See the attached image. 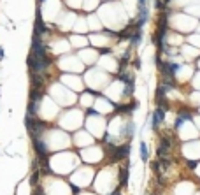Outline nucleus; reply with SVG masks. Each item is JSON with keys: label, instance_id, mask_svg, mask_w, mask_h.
I'll return each mask as SVG.
<instances>
[{"label": "nucleus", "instance_id": "obj_1", "mask_svg": "<svg viewBox=\"0 0 200 195\" xmlns=\"http://www.w3.org/2000/svg\"><path fill=\"white\" fill-rule=\"evenodd\" d=\"M197 25H198V20L184 13H176L174 16L169 14V27L174 28L177 34H193L197 32Z\"/></svg>", "mask_w": 200, "mask_h": 195}, {"label": "nucleus", "instance_id": "obj_2", "mask_svg": "<svg viewBox=\"0 0 200 195\" xmlns=\"http://www.w3.org/2000/svg\"><path fill=\"white\" fill-rule=\"evenodd\" d=\"M86 83H88V88L91 91H100L104 90V88H107V84L112 81V74H109V72H105V70L102 69H88L86 70Z\"/></svg>", "mask_w": 200, "mask_h": 195}, {"label": "nucleus", "instance_id": "obj_3", "mask_svg": "<svg viewBox=\"0 0 200 195\" xmlns=\"http://www.w3.org/2000/svg\"><path fill=\"white\" fill-rule=\"evenodd\" d=\"M181 153L186 160H200V139L184 141L181 144Z\"/></svg>", "mask_w": 200, "mask_h": 195}, {"label": "nucleus", "instance_id": "obj_4", "mask_svg": "<svg viewBox=\"0 0 200 195\" xmlns=\"http://www.w3.org/2000/svg\"><path fill=\"white\" fill-rule=\"evenodd\" d=\"M167 109L165 107H155V111L149 112V123L153 132H160V128L165 125V118H167Z\"/></svg>", "mask_w": 200, "mask_h": 195}, {"label": "nucleus", "instance_id": "obj_5", "mask_svg": "<svg viewBox=\"0 0 200 195\" xmlns=\"http://www.w3.org/2000/svg\"><path fill=\"white\" fill-rule=\"evenodd\" d=\"M179 56L184 58L188 63H193L200 56V49L193 48V46H190L188 42H184V44H181V48H179Z\"/></svg>", "mask_w": 200, "mask_h": 195}, {"label": "nucleus", "instance_id": "obj_6", "mask_svg": "<svg viewBox=\"0 0 200 195\" xmlns=\"http://www.w3.org/2000/svg\"><path fill=\"white\" fill-rule=\"evenodd\" d=\"M32 148L35 151V156H46L49 155V149H48V144L42 137H32Z\"/></svg>", "mask_w": 200, "mask_h": 195}, {"label": "nucleus", "instance_id": "obj_7", "mask_svg": "<svg viewBox=\"0 0 200 195\" xmlns=\"http://www.w3.org/2000/svg\"><path fill=\"white\" fill-rule=\"evenodd\" d=\"M28 76H30V84H32V88H37V90H44V88H46V74L28 72Z\"/></svg>", "mask_w": 200, "mask_h": 195}, {"label": "nucleus", "instance_id": "obj_8", "mask_svg": "<svg viewBox=\"0 0 200 195\" xmlns=\"http://www.w3.org/2000/svg\"><path fill=\"white\" fill-rule=\"evenodd\" d=\"M128 160H127V164L123 165V167H118V183H120V186L121 188H125L127 185H128Z\"/></svg>", "mask_w": 200, "mask_h": 195}, {"label": "nucleus", "instance_id": "obj_9", "mask_svg": "<svg viewBox=\"0 0 200 195\" xmlns=\"http://www.w3.org/2000/svg\"><path fill=\"white\" fill-rule=\"evenodd\" d=\"M186 42H188L190 46H193V48L200 49V34H198V32L188 34V37H186Z\"/></svg>", "mask_w": 200, "mask_h": 195}, {"label": "nucleus", "instance_id": "obj_10", "mask_svg": "<svg viewBox=\"0 0 200 195\" xmlns=\"http://www.w3.org/2000/svg\"><path fill=\"white\" fill-rule=\"evenodd\" d=\"M139 153H141V160L142 162L149 160V149H148L146 141H141V142H139Z\"/></svg>", "mask_w": 200, "mask_h": 195}, {"label": "nucleus", "instance_id": "obj_11", "mask_svg": "<svg viewBox=\"0 0 200 195\" xmlns=\"http://www.w3.org/2000/svg\"><path fill=\"white\" fill-rule=\"evenodd\" d=\"M186 13H190V16H193V18H200V2L195 6L186 7Z\"/></svg>", "mask_w": 200, "mask_h": 195}, {"label": "nucleus", "instance_id": "obj_12", "mask_svg": "<svg viewBox=\"0 0 200 195\" xmlns=\"http://www.w3.org/2000/svg\"><path fill=\"white\" fill-rule=\"evenodd\" d=\"M39 178H41V171H39V169L32 171V176H30V185H32V186H37V185H39Z\"/></svg>", "mask_w": 200, "mask_h": 195}, {"label": "nucleus", "instance_id": "obj_13", "mask_svg": "<svg viewBox=\"0 0 200 195\" xmlns=\"http://www.w3.org/2000/svg\"><path fill=\"white\" fill-rule=\"evenodd\" d=\"M69 186H70V190H72V193H74V195H79V192H81L79 186H76L74 183H69Z\"/></svg>", "mask_w": 200, "mask_h": 195}, {"label": "nucleus", "instance_id": "obj_14", "mask_svg": "<svg viewBox=\"0 0 200 195\" xmlns=\"http://www.w3.org/2000/svg\"><path fill=\"white\" fill-rule=\"evenodd\" d=\"M193 123H195V127L198 128V132H200V114H198V112L195 114V118H193Z\"/></svg>", "mask_w": 200, "mask_h": 195}, {"label": "nucleus", "instance_id": "obj_15", "mask_svg": "<svg viewBox=\"0 0 200 195\" xmlns=\"http://www.w3.org/2000/svg\"><path fill=\"white\" fill-rule=\"evenodd\" d=\"M193 65H195V70H200V56L195 60V62H193Z\"/></svg>", "mask_w": 200, "mask_h": 195}, {"label": "nucleus", "instance_id": "obj_16", "mask_svg": "<svg viewBox=\"0 0 200 195\" xmlns=\"http://www.w3.org/2000/svg\"><path fill=\"white\" fill-rule=\"evenodd\" d=\"M4 56H5V51H4V48H2V46H0V62L4 60Z\"/></svg>", "mask_w": 200, "mask_h": 195}, {"label": "nucleus", "instance_id": "obj_17", "mask_svg": "<svg viewBox=\"0 0 200 195\" xmlns=\"http://www.w3.org/2000/svg\"><path fill=\"white\" fill-rule=\"evenodd\" d=\"M111 195H121V192H120V188H116V190H114V192H112Z\"/></svg>", "mask_w": 200, "mask_h": 195}, {"label": "nucleus", "instance_id": "obj_18", "mask_svg": "<svg viewBox=\"0 0 200 195\" xmlns=\"http://www.w3.org/2000/svg\"><path fill=\"white\" fill-rule=\"evenodd\" d=\"M42 2H46V0H39V4H42Z\"/></svg>", "mask_w": 200, "mask_h": 195}, {"label": "nucleus", "instance_id": "obj_19", "mask_svg": "<svg viewBox=\"0 0 200 195\" xmlns=\"http://www.w3.org/2000/svg\"><path fill=\"white\" fill-rule=\"evenodd\" d=\"M197 112H198V114H200V107H198V111H197Z\"/></svg>", "mask_w": 200, "mask_h": 195}]
</instances>
